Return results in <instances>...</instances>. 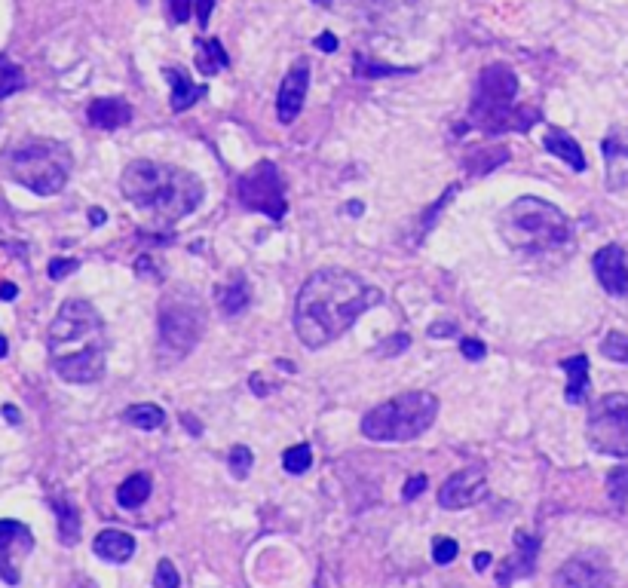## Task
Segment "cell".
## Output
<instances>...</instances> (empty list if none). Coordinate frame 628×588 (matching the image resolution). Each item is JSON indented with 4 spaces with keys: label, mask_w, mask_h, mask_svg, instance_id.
<instances>
[{
    "label": "cell",
    "mask_w": 628,
    "mask_h": 588,
    "mask_svg": "<svg viewBox=\"0 0 628 588\" xmlns=\"http://www.w3.org/2000/svg\"><path fill=\"white\" fill-rule=\"evenodd\" d=\"M383 304V291L350 270H316L295 298V331L304 347L322 350L347 334L356 319Z\"/></svg>",
    "instance_id": "obj_1"
},
{
    "label": "cell",
    "mask_w": 628,
    "mask_h": 588,
    "mask_svg": "<svg viewBox=\"0 0 628 588\" xmlns=\"http://www.w3.org/2000/svg\"><path fill=\"white\" fill-rule=\"evenodd\" d=\"M50 365L65 383H99L105 377L108 337L105 322L89 301L71 298L59 307L50 337Z\"/></svg>",
    "instance_id": "obj_2"
},
{
    "label": "cell",
    "mask_w": 628,
    "mask_h": 588,
    "mask_svg": "<svg viewBox=\"0 0 628 588\" xmlns=\"http://www.w3.org/2000/svg\"><path fill=\"white\" fill-rule=\"evenodd\" d=\"M126 200L160 224H175L200 209L206 187L200 175L157 160H132L120 175Z\"/></svg>",
    "instance_id": "obj_3"
},
{
    "label": "cell",
    "mask_w": 628,
    "mask_h": 588,
    "mask_svg": "<svg viewBox=\"0 0 628 588\" xmlns=\"http://www.w3.org/2000/svg\"><path fill=\"white\" fill-rule=\"evenodd\" d=\"M497 227L509 249L530 252V255L555 252L573 236L570 218L558 206L540 200V196H518L515 203H509L500 212Z\"/></svg>",
    "instance_id": "obj_4"
},
{
    "label": "cell",
    "mask_w": 628,
    "mask_h": 588,
    "mask_svg": "<svg viewBox=\"0 0 628 588\" xmlns=\"http://www.w3.org/2000/svg\"><path fill=\"white\" fill-rule=\"evenodd\" d=\"M518 95V77L506 62H494L481 71L475 98H472V111L469 120L488 135L500 132H527L540 120V111L534 108H518L515 105Z\"/></svg>",
    "instance_id": "obj_5"
},
{
    "label": "cell",
    "mask_w": 628,
    "mask_h": 588,
    "mask_svg": "<svg viewBox=\"0 0 628 588\" xmlns=\"http://www.w3.org/2000/svg\"><path fill=\"white\" fill-rule=\"evenodd\" d=\"M439 417V399L426 389L399 392L390 402L371 408L362 417V435L377 445H405L423 435Z\"/></svg>",
    "instance_id": "obj_6"
},
{
    "label": "cell",
    "mask_w": 628,
    "mask_h": 588,
    "mask_svg": "<svg viewBox=\"0 0 628 588\" xmlns=\"http://www.w3.org/2000/svg\"><path fill=\"white\" fill-rule=\"evenodd\" d=\"M206 304L200 301V294L187 288V285H175L169 294H163L160 301V343H157V362L163 368L178 365L181 359H187V353L197 347L203 331H206Z\"/></svg>",
    "instance_id": "obj_7"
},
{
    "label": "cell",
    "mask_w": 628,
    "mask_h": 588,
    "mask_svg": "<svg viewBox=\"0 0 628 588\" xmlns=\"http://www.w3.org/2000/svg\"><path fill=\"white\" fill-rule=\"evenodd\" d=\"M71 151L53 138H28L10 147L4 157V169L13 181L34 190L37 196H56L65 190L71 178Z\"/></svg>",
    "instance_id": "obj_8"
},
{
    "label": "cell",
    "mask_w": 628,
    "mask_h": 588,
    "mask_svg": "<svg viewBox=\"0 0 628 588\" xmlns=\"http://www.w3.org/2000/svg\"><path fill=\"white\" fill-rule=\"evenodd\" d=\"M589 445L616 460H628V396L625 392H610V396L598 399L589 423H586Z\"/></svg>",
    "instance_id": "obj_9"
},
{
    "label": "cell",
    "mask_w": 628,
    "mask_h": 588,
    "mask_svg": "<svg viewBox=\"0 0 628 588\" xmlns=\"http://www.w3.org/2000/svg\"><path fill=\"white\" fill-rule=\"evenodd\" d=\"M236 193L239 203H243L249 212L267 215L270 221H282L288 212V200H285V181L279 175V166L270 160L255 163L249 172L239 175L236 181Z\"/></svg>",
    "instance_id": "obj_10"
},
{
    "label": "cell",
    "mask_w": 628,
    "mask_h": 588,
    "mask_svg": "<svg viewBox=\"0 0 628 588\" xmlns=\"http://www.w3.org/2000/svg\"><path fill=\"white\" fill-rule=\"evenodd\" d=\"M555 585H561V588H610L613 585L610 558L598 549L579 552L555 573Z\"/></svg>",
    "instance_id": "obj_11"
},
{
    "label": "cell",
    "mask_w": 628,
    "mask_h": 588,
    "mask_svg": "<svg viewBox=\"0 0 628 588\" xmlns=\"http://www.w3.org/2000/svg\"><path fill=\"white\" fill-rule=\"evenodd\" d=\"M34 552V533L22 521H0V582L19 585L22 561Z\"/></svg>",
    "instance_id": "obj_12"
},
{
    "label": "cell",
    "mask_w": 628,
    "mask_h": 588,
    "mask_svg": "<svg viewBox=\"0 0 628 588\" xmlns=\"http://www.w3.org/2000/svg\"><path fill=\"white\" fill-rule=\"evenodd\" d=\"M488 497V472L485 466H463L460 472H454L442 490H439V506L442 509H472L481 500Z\"/></svg>",
    "instance_id": "obj_13"
},
{
    "label": "cell",
    "mask_w": 628,
    "mask_h": 588,
    "mask_svg": "<svg viewBox=\"0 0 628 588\" xmlns=\"http://www.w3.org/2000/svg\"><path fill=\"white\" fill-rule=\"evenodd\" d=\"M601 288L619 301H628V252L622 245H604L592 258Z\"/></svg>",
    "instance_id": "obj_14"
},
{
    "label": "cell",
    "mask_w": 628,
    "mask_h": 588,
    "mask_svg": "<svg viewBox=\"0 0 628 588\" xmlns=\"http://www.w3.org/2000/svg\"><path fill=\"white\" fill-rule=\"evenodd\" d=\"M307 89H310V62L301 59L292 71L285 74L282 86H279V98H276V114H279V123H295L298 114L304 111V98H307Z\"/></svg>",
    "instance_id": "obj_15"
},
{
    "label": "cell",
    "mask_w": 628,
    "mask_h": 588,
    "mask_svg": "<svg viewBox=\"0 0 628 588\" xmlns=\"http://www.w3.org/2000/svg\"><path fill=\"white\" fill-rule=\"evenodd\" d=\"M537 555H540V539L530 536L527 530L515 533V555H509L500 570H497V585H509L515 579H524L537 570Z\"/></svg>",
    "instance_id": "obj_16"
},
{
    "label": "cell",
    "mask_w": 628,
    "mask_h": 588,
    "mask_svg": "<svg viewBox=\"0 0 628 588\" xmlns=\"http://www.w3.org/2000/svg\"><path fill=\"white\" fill-rule=\"evenodd\" d=\"M89 123L99 126V129H120V126H129L135 111L126 98H117V95H105V98H95L86 111Z\"/></svg>",
    "instance_id": "obj_17"
},
{
    "label": "cell",
    "mask_w": 628,
    "mask_h": 588,
    "mask_svg": "<svg viewBox=\"0 0 628 588\" xmlns=\"http://www.w3.org/2000/svg\"><path fill=\"white\" fill-rule=\"evenodd\" d=\"M163 77L169 80V86H172V95H169V105H172V111L175 114H184L187 108H193V105H197L200 102V98L209 92V86L206 83H193L181 68H163Z\"/></svg>",
    "instance_id": "obj_18"
},
{
    "label": "cell",
    "mask_w": 628,
    "mask_h": 588,
    "mask_svg": "<svg viewBox=\"0 0 628 588\" xmlns=\"http://www.w3.org/2000/svg\"><path fill=\"white\" fill-rule=\"evenodd\" d=\"M92 552L95 558H102L108 564H126L135 555V539L126 530H102L95 536Z\"/></svg>",
    "instance_id": "obj_19"
},
{
    "label": "cell",
    "mask_w": 628,
    "mask_h": 588,
    "mask_svg": "<svg viewBox=\"0 0 628 588\" xmlns=\"http://www.w3.org/2000/svg\"><path fill=\"white\" fill-rule=\"evenodd\" d=\"M543 147L552 154V157H558V160H564L573 172H586V154H583V147H579L564 129H555V126H549L546 129V135H543Z\"/></svg>",
    "instance_id": "obj_20"
},
{
    "label": "cell",
    "mask_w": 628,
    "mask_h": 588,
    "mask_svg": "<svg viewBox=\"0 0 628 588\" xmlns=\"http://www.w3.org/2000/svg\"><path fill=\"white\" fill-rule=\"evenodd\" d=\"M193 65H197L200 74L215 77L218 71L230 68V56H227V49L218 37H200L197 43H193Z\"/></svg>",
    "instance_id": "obj_21"
},
{
    "label": "cell",
    "mask_w": 628,
    "mask_h": 588,
    "mask_svg": "<svg viewBox=\"0 0 628 588\" xmlns=\"http://www.w3.org/2000/svg\"><path fill=\"white\" fill-rule=\"evenodd\" d=\"M561 371L567 374L564 399L570 405H583L589 399V359L586 356H570L561 362Z\"/></svg>",
    "instance_id": "obj_22"
},
{
    "label": "cell",
    "mask_w": 628,
    "mask_h": 588,
    "mask_svg": "<svg viewBox=\"0 0 628 588\" xmlns=\"http://www.w3.org/2000/svg\"><path fill=\"white\" fill-rule=\"evenodd\" d=\"M252 288H249V279L243 276V273H236L227 285H221V288H215V294H218V307L224 310V316H239L246 307H249V294Z\"/></svg>",
    "instance_id": "obj_23"
},
{
    "label": "cell",
    "mask_w": 628,
    "mask_h": 588,
    "mask_svg": "<svg viewBox=\"0 0 628 588\" xmlns=\"http://www.w3.org/2000/svg\"><path fill=\"white\" fill-rule=\"evenodd\" d=\"M148 497H151V478L144 475V472L129 475V478L120 484V490H117V503H120L123 509H138V506L148 503Z\"/></svg>",
    "instance_id": "obj_24"
},
{
    "label": "cell",
    "mask_w": 628,
    "mask_h": 588,
    "mask_svg": "<svg viewBox=\"0 0 628 588\" xmlns=\"http://www.w3.org/2000/svg\"><path fill=\"white\" fill-rule=\"evenodd\" d=\"M53 509H56V518H59V539L65 546H74L80 539V515H77V506L65 497H53Z\"/></svg>",
    "instance_id": "obj_25"
},
{
    "label": "cell",
    "mask_w": 628,
    "mask_h": 588,
    "mask_svg": "<svg viewBox=\"0 0 628 588\" xmlns=\"http://www.w3.org/2000/svg\"><path fill=\"white\" fill-rule=\"evenodd\" d=\"M123 420L135 429H144V432H151V429H160L166 423V411L160 405H151V402H144V405H129L123 411Z\"/></svg>",
    "instance_id": "obj_26"
},
{
    "label": "cell",
    "mask_w": 628,
    "mask_h": 588,
    "mask_svg": "<svg viewBox=\"0 0 628 588\" xmlns=\"http://www.w3.org/2000/svg\"><path fill=\"white\" fill-rule=\"evenodd\" d=\"M601 154H604L607 166H613L616 160H628V129L625 126H613L607 132V138L601 141Z\"/></svg>",
    "instance_id": "obj_27"
},
{
    "label": "cell",
    "mask_w": 628,
    "mask_h": 588,
    "mask_svg": "<svg viewBox=\"0 0 628 588\" xmlns=\"http://www.w3.org/2000/svg\"><path fill=\"white\" fill-rule=\"evenodd\" d=\"M282 466H285L288 475H304L313 466V448L307 445V441H301V445H295V448H288L282 454Z\"/></svg>",
    "instance_id": "obj_28"
},
{
    "label": "cell",
    "mask_w": 628,
    "mask_h": 588,
    "mask_svg": "<svg viewBox=\"0 0 628 588\" xmlns=\"http://www.w3.org/2000/svg\"><path fill=\"white\" fill-rule=\"evenodd\" d=\"M356 74L359 77H399V74H414V68H396V65H383V62L356 56Z\"/></svg>",
    "instance_id": "obj_29"
},
{
    "label": "cell",
    "mask_w": 628,
    "mask_h": 588,
    "mask_svg": "<svg viewBox=\"0 0 628 588\" xmlns=\"http://www.w3.org/2000/svg\"><path fill=\"white\" fill-rule=\"evenodd\" d=\"M601 356L610 359V362H622L628 365V334L622 331H610L601 343Z\"/></svg>",
    "instance_id": "obj_30"
},
{
    "label": "cell",
    "mask_w": 628,
    "mask_h": 588,
    "mask_svg": "<svg viewBox=\"0 0 628 588\" xmlns=\"http://www.w3.org/2000/svg\"><path fill=\"white\" fill-rule=\"evenodd\" d=\"M607 494L619 509H625V503H628V466H616L607 475Z\"/></svg>",
    "instance_id": "obj_31"
},
{
    "label": "cell",
    "mask_w": 628,
    "mask_h": 588,
    "mask_svg": "<svg viewBox=\"0 0 628 588\" xmlns=\"http://www.w3.org/2000/svg\"><path fill=\"white\" fill-rule=\"evenodd\" d=\"M19 89H25V71L19 65L0 62V98H10Z\"/></svg>",
    "instance_id": "obj_32"
},
{
    "label": "cell",
    "mask_w": 628,
    "mask_h": 588,
    "mask_svg": "<svg viewBox=\"0 0 628 588\" xmlns=\"http://www.w3.org/2000/svg\"><path fill=\"white\" fill-rule=\"evenodd\" d=\"M227 463H230L233 478H249L252 463H255V454H252V448H246V445H236V448H230Z\"/></svg>",
    "instance_id": "obj_33"
},
{
    "label": "cell",
    "mask_w": 628,
    "mask_h": 588,
    "mask_svg": "<svg viewBox=\"0 0 628 588\" xmlns=\"http://www.w3.org/2000/svg\"><path fill=\"white\" fill-rule=\"evenodd\" d=\"M457 555H460V546L454 543L451 536H436V543H432V561H436L439 567H445V564H451Z\"/></svg>",
    "instance_id": "obj_34"
},
{
    "label": "cell",
    "mask_w": 628,
    "mask_h": 588,
    "mask_svg": "<svg viewBox=\"0 0 628 588\" xmlns=\"http://www.w3.org/2000/svg\"><path fill=\"white\" fill-rule=\"evenodd\" d=\"M154 588H181V573H178V567H175L169 558H163V561L157 564Z\"/></svg>",
    "instance_id": "obj_35"
},
{
    "label": "cell",
    "mask_w": 628,
    "mask_h": 588,
    "mask_svg": "<svg viewBox=\"0 0 628 588\" xmlns=\"http://www.w3.org/2000/svg\"><path fill=\"white\" fill-rule=\"evenodd\" d=\"M408 343H411L408 334H393V337H386V340H383V347H377L374 353H377V356H399V353L408 350Z\"/></svg>",
    "instance_id": "obj_36"
},
{
    "label": "cell",
    "mask_w": 628,
    "mask_h": 588,
    "mask_svg": "<svg viewBox=\"0 0 628 588\" xmlns=\"http://www.w3.org/2000/svg\"><path fill=\"white\" fill-rule=\"evenodd\" d=\"M166 13L175 25H184L193 13V0H166Z\"/></svg>",
    "instance_id": "obj_37"
},
{
    "label": "cell",
    "mask_w": 628,
    "mask_h": 588,
    "mask_svg": "<svg viewBox=\"0 0 628 588\" xmlns=\"http://www.w3.org/2000/svg\"><path fill=\"white\" fill-rule=\"evenodd\" d=\"M460 353H463V359H469V362H481L488 356V347L481 340H475V337H463L460 340Z\"/></svg>",
    "instance_id": "obj_38"
},
{
    "label": "cell",
    "mask_w": 628,
    "mask_h": 588,
    "mask_svg": "<svg viewBox=\"0 0 628 588\" xmlns=\"http://www.w3.org/2000/svg\"><path fill=\"white\" fill-rule=\"evenodd\" d=\"M80 267V261H74V258H56L53 264H50V279H65V276H71L74 270Z\"/></svg>",
    "instance_id": "obj_39"
},
{
    "label": "cell",
    "mask_w": 628,
    "mask_h": 588,
    "mask_svg": "<svg viewBox=\"0 0 628 588\" xmlns=\"http://www.w3.org/2000/svg\"><path fill=\"white\" fill-rule=\"evenodd\" d=\"M193 10H197V22H200V28H206V25H209V19H212V10H215V0H193Z\"/></svg>",
    "instance_id": "obj_40"
},
{
    "label": "cell",
    "mask_w": 628,
    "mask_h": 588,
    "mask_svg": "<svg viewBox=\"0 0 628 588\" xmlns=\"http://www.w3.org/2000/svg\"><path fill=\"white\" fill-rule=\"evenodd\" d=\"M423 487H426V475H414L408 484H405V500H417L420 494H423Z\"/></svg>",
    "instance_id": "obj_41"
},
{
    "label": "cell",
    "mask_w": 628,
    "mask_h": 588,
    "mask_svg": "<svg viewBox=\"0 0 628 588\" xmlns=\"http://www.w3.org/2000/svg\"><path fill=\"white\" fill-rule=\"evenodd\" d=\"M426 334H429L432 340H436V337H451V334H457V325H454V322H432Z\"/></svg>",
    "instance_id": "obj_42"
},
{
    "label": "cell",
    "mask_w": 628,
    "mask_h": 588,
    "mask_svg": "<svg viewBox=\"0 0 628 588\" xmlns=\"http://www.w3.org/2000/svg\"><path fill=\"white\" fill-rule=\"evenodd\" d=\"M313 46L322 49V53H334V49L341 46V43H337V37H334L331 31H325V34H319V37L313 40Z\"/></svg>",
    "instance_id": "obj_43"
},
{
    "label": "cell",
    "mask_w": 628,
    "mask_h": 588,
    "mask_svg": "<svg viewBox=\"0 0 628 588\" xmlns=\"http://www.w3.org/2000/svg\"><path fill=\"white\" fill-rule=\"evenodd\" d=\"M491 561H494V558H491L488 552H478V555H475V570H478V573H485V570L491 567Z\"/></svg>",
    "instance_id": "obj_44"
},
{
    "label": "cell",
    "mask_w": 628,
    "mask_h": 588,
    "mask_svg": "<svg viewBox=\"0 0 628 588\" xmlns=\"http://www.w3.org/2000/svg\"><path fill=\"white\" fill-rule=\"evenodd\" d=\"M181 423H184V429L193 432V435H200V432H203V426H200L197 420H190V414H181Z\"/></svg>",
    "instance_id": "obj_45"
},
{
    "label": "cell",
    "mask_w": 628,
    "mask_h": 588,
    "mask_svg": "<svg viewBox=\"0 0 628 588\" xmlns=\"http://www.w3.org/2000/svg\"><path fill=\"white\" fill-rule=\"evenodd\" d=\"M0 298H4V301H13V298H16V285H13V282H4V285H0Z\"/></svg>",
    "instance_id": "obj_46"
},
{
    "label": "cell",
    "mask_w": 628,
    "mask_h": 588,
    "mask_svg": "<svg viewBox=\"0 0 628 588\" xmlns=\"http://www.w3.org/2000/svg\"><path fill=\"white\" fill-rule=\"evenodd\" d=\"M105 218H108V215H105V209H89V221H92L95 227H102V224H105Z\"/></svg>",
    "instance_id": "obj_47"
},
{
    "label": "cell",
    "mask_w": 628,
    "mask_h": 588,
    "mask_svg": "<svg viewBox=\"0 0 628 588\" xmlns=\"http://www.w3.org/2000/svg\"><path fill=\"white\" fill-rule=\"evenodd\" d=\"M4 417H7L10 423H19V411H16L13 405H7V408H4Z\"/></svg>",
    "instance_id": "obj_48"
},
{
    "label": "cell",
    "mask_w": 628,
    "mask_h": 588,
    "mask_svg": "<svg viewBox=\"0 0 628 588\" xmlns=\"http://www.w3.org/2000/svg\"><path fill=\"white\" fill-rule=\"evenodd\" d=\"M347 212H350L353 218H359V215L365 212V206H362V203H350V206H347Z\"/></svg>",
    "instance_id": "obj_49"
},
{
    "label": "cell",
    "mask_w": 628,
    "mask_h": 588,
    "mask_svg": "<svg viewBox=\"0 0 628 588\" xmlns=\"http://www.w3.org/2000/svg\"><path fill=\"white\" fill-rule=\"evenodd\" d=\"M4 356H7V340L0 337V359H4Z\"/></svg>",
    "instance_id": "obj_50"
},
{
    "label": "cell",
    "mask_w": 628,
    "mask_h": 588,
    "mask_svg": "<svg viewBox=\"0 0 628 588\" xmlns=\"http://www.w3.org/2000/svg\"><path fill=\"white\" fill-rule=\"evenodd\" d=\"M313 4H319V7H325V10H328V7H331V0H313Z\"/></svg>",
    "instance_id": "obj_51"
}]
</instances>
